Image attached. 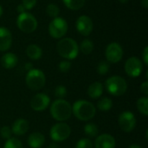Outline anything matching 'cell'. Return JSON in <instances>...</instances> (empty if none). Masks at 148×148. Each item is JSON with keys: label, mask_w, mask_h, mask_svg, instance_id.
Instances as JSON below:
<instances>
[{"label": "cell", "mask_w": 148, "mask_h": 148, "mask_svg": "<svg viewBox=\"0 0 148 148\" xmlns=\"http://www.w3.org/2000/svg\"><path fill=\"white\" fill-rule=\"evenodd\" d=\"M50 114L54 120L63 122L70 118L72 114V106L64 99H57L51 103Z\"/></svg>", "instance_id": "6da1fadb"}, {"label": "cell", "mask_w": 148, "mask_h": 148, "mask_svg": "<svg viewBox=\"0 0 148 148\" xmlns=\"http://www.w3.org/2000/svg\"><path fill=\"white\" fill-rule=\"evenodd\" d=\"M72 113L79 121H88L95 116L96 108L93 103L84 100H79L74 103Z\"/></svg>", "instance_id": "7a4b0ae2"}, {"label": "cell", "mask_w": 148, "mask_h": 148, "mask_svg": "<svg viewBox=\"0 0 148 148\" xmlns=\"http://www.w3.org/2000/svg\"><path fill=\"white\" fill-rule=\"evenodd\" d=\"M58 54L65 58V60H74L77 57L79 53L78 43L70 37L62 38L56 45Z\"/></svg>", "instance_id": "3957f363"}, {"label": "cell", "mask_w": 148, "mask_h": 148, "mask_svg": "<svg viewBox=\"0 0 148 148\" xmlns=\"http://www.w3.org/2000/svg\"><path fill=\"white\" fill-rule=\"evenodd\" d=\"M25 82L27 87L29 89L37 91L44 87L46 83V76L42 70L32 69L28 71L25 77Z\"/></svg>", "instance_id": "277c9868"}, {"label": "cell", "mask_w": 148, "mask_h": 148, "mask_svg": "<svg viewBox=\"0 0 148 148\" xmlns=\"http://www.w3.org/2000/svg\"><path fill=\"white\" fill-rule=\"evenodd\" d=\"M107 91L114 96L123 95L127 89V83L126 80L119 75L109 77L105 82Z\"/></svg>", "instance_id": "5b68a950"}, {"label": "cell", "mask_w": 148, "mask_h": 148, "mask_svg": "<svg viewBox=\"0 0 148 148\" xmlns=\"http://www.w3.org/2000/svg\"><path fill=\"white\" fill-rule=\"evenodd\" d=\"M16 25L21 31L29 34L36 29L37 20L32 14L29 12H23L18 15L16 19Z\"/></svg>", "instance_id": "8992f818"}, {"label": "cell", "mask_w": 148, "mask_h": 148, "mask_svg": "<svg viewBox=\"0 0 148 148\" xmlns=\"http://www.w3.org/2000/svg\"><path fill=\"white\" fill-rule=\"evenodd\" d=\"M68 31L67 21L60 16L53 18L49 24V33L55 39L62 38Z\"/></svg>", "instance_id": "52a82bcc"}, {"label": "cell", "mask_w": 148, "mask_h": 148, "mask_svg": "<svg viewBox=\"0 0 148 148\" xmlns=\"http://www.w3.org/2000/svg\"><path fill=\"white\" fill-rule=\"evenodd\" d=\"M71 134V128L70 127L64 123L59 122L55 124L49 132L50 138L55 142H62L66 140Z\"/></svg>", "instance_id": "ba28073f"}, {"label": "cell", "mask_w": 148, "mask_h": 148, "mask_svg": "<svg viewBox=\"0 0 148 148\" xmlns=\"http://www.w3.org/2000/svg\"><path fill=\"white\" fill-rule=\"evenodd\" d=\"M118 123L123 132L130 133L136 127V118L132 112L124 111L119 115Z\"/></svg>", "instance_id": "9c48e42d"}, {"label": "cell", "mask_w": 148, "mask_h": 148, "mask_svg": "<svg viewBox=\"0 0 148 148\" xmlns=\"http://www.w3.org/2000/svg\"><path fill=\"white\" fill-rule=\"evenodd\" d=\"M123 49L118 42L109 43L105 50V56L107 61L111 63L119 62L123 57Z\"/></svg>", "instance_id": "30bf717a"}, {"label": "cell", "mask_w": 148, "mask_h": 148, "mask_svg": "<svg viewBox=\"0 0 148 148\" xmlns=\"http://www.w3.org/2000/svg\"><path fill=\"white\" fill-rule=\"evenodd\" d=\"M143 70L142 62L136 56H132L128 58L125 62V72L126 74L133 78L140 75Z\"/></svg>", "instance_id": "8fae6325"}, {"label": "cell", "mask_w": 148, "mask_h": 148, "mask_svg": "<svg viewBox=\"0 0 148 148\" xmlns=\"http://www.w3.org/2000/svg\"><path fill=\"white\" fill-rule=\"evenodd\" d=\"M30 108L36 112L45 110L50 104V99L46 94L39 93L33 96L30 100Z\"/></svg>", "instance_id": "7c38bea8"}, {"label": "cell", "mask_w": 148, "mask_h": 148, "mask_svg": "<svg viewBox=\"0 0 148 148\" xmlns=\"http://www.w3.org/2000/svg\"><path fill=\"white\" fill-rule=\"evenodd\" d=\"M75 27H76L77 31L80 34H82V36H88L91 34L94 24H93L92 19L88 16L82 15L77 18L76 23H75Z\"/></svg>", "instance_id": "4fadbf2b"}, {"label": "cell", "mask_w": 148, "mask_h": 148, "mask_svg": "<svg viewBox=\"0 0 148 148\" xmlns=\"http://www.w3.org/2000/svg\"><path fill=\"white\" fill-rule=\"evenodd\" d=\"M115 139L108 134L99 135L95 141V148H115Z\"/></svg>", "instance_id": "5bb4252c"}, {"label": "cell", "mask_w": 148, "mask_h": 148, "mask_svg": "<svg viewBox=\"0 0 148 148\" xmlns=\"http://www.w3.org/2000/svg\"><path fill=\"white\" fill-rule=\"evenodd\" d=\"M12 44V36L10 29L0 27V51H7Z\"/></svg>", "instance_id": "9a60e30c"}, {"label": "cell", "mask_w": 148, "mask_h": 148, "mask_svg": "<svg viewBox=\"0 0 148 148\" xmlns=\"http://www.w3.org/2000/svg\"><path fill=\"white\" fill-rule=\"evenodd\" d=\"M29 130V122L25 119H17L12 125L11 132L16 136H21L25 134Z\"/></svg>", "instance_id": "2e32d148"}, {"label": "cell", "mask_w": 148, "mask_h": 148, "mask_svg": "<svg viewBox=\"0 0 148 148\" xmlns=\"http://www.w3.org/2000/svg\"><path fill=\"white\" fill-rule=\"evenodd\" d=\"M45 143V137L39 132L32 133L28 138V145L31 148H42Z\"/></svg>", "instance_id": "e0dca14e"}, {"label": "cell", "mask_w": 148, "mask_h": 148, "mask_svg": "<svg viewBox=\"0 0 148 148\" xmlns=\"http://www.w3.org/2000/svg\"><path fill=\"white\" fill-rule=\"evenodd\" d=\"M17 62H18L17 56L14 53H11V52L5 53L1 57V64L6 69H11L15 68Z\"/></svg>", "instance_id": "ac0fdd59"}, {"label": "cell", "mask_w": 148, "mask_h": 148, "mask_svg": "<svg viewBox=\"0 0 148 148\" xmlns=\"http://www.w3.org/2000/svg\"><path fill=\"white\" fill-rule=\"evenodd\" d=\"M103 93V85L99 82H95L89 85L88 88V95L91 99H98L102 95Z\"/></svg>", "instance_id": "d6986e66"}, {"label": "cell", "mask_w": 148, "mask_h": 148, "mask_svg": "<svg viewBox=\"0 0 148 148\" xmlns=\"http://www.w3.org/2000/svg\"><path fill=\"white\" fill-rule=\"evenodd\" d=\"M26 55L31 60H39L42 57V50L36 44H30L26 49Z\"/></svg>", "instance_id": "ffe728a7"}, {"label": "cell", "mask_w": 148, "mask_h": 148, "mask_svg": "<svg viewBox=\"0 0 148 148\" xmlns=\"http://www.w3.org/2000/svg\"><path fill=\"white\" fill-rule=\"evenodd\" d=\"M62 2L69 10H78L84 6L86 0H62Z\"/></svg>", "instance_id": "44dd1931"}, {"label": "cell", "mask_w": 148, "mask_h": 148, "mask_svg": "<svg viewBox=\"0 0 148 148\" xmlns=\"http://www.w3.org/2000/svg\"><path fill=\"white\" fill-rule=\"evenodd\" d=\"M137 108L140 114L145 116L148 115V98L147 96L140 97L137 101Z\"/></svg>", "instance_id": "7402d4cb"}, {"label": "cell", "mask_w": 148, "mask_h": 148, "mask_svg": "<svg viewBox=\"0 0 148 148\" xmlns=\"http://www.w3.org/2000/svg\"><path fill=\"white\" fill-rule=\"evenodd\" d=\"M80 50L84 55H89L94 50V43L90 39H84L80 44Z\"/></svg>", "instance_id": "603a6c76"}, {"label": "cell", "mask_w": 148, "mask_h": 148, "mask_svg": "<svg viewBox=\"0 0 148 148\" xmlns=\"http://www.w3.org/2000/svg\"><path fill=\"white\" fill-rule=\"evenodd\" d=\"M112 107H113V101L110 98H108V97H104V98L101 99L97 103L98 109L101 111H103V112L110 110L112 108Z\"/></svg>", "instance_id": "cb8c5ba5"}, {"label": "cell", "mask_w": 148, "mask_h": 148, "mask_svg": "<svg viewBox=\"0 0 148 148\" xmlns=\"http://www.w3.org/2000/svg\"><path fill=\"white\" fill-rule=\"evenodd\" d=\"M84 133L89 138H95L99 133L98 127L95 123H88L84 127Z\"/></svg>", "instance_id": "d4e9b609"}, {"label": "cell", "mask_w": 148, "mask_h": 148, "mask_svg": "<svg viewBox=\"0 0 148 148\" xmlns=\"http://www.w3.org/2000/svg\"><path fill=\"white\" fill-rule=\"evenodd\" d=\"M59 12H60V9L55 3H49L46 7V13L49 17H52V18L57 17L59 15Z\"/></svg>", "instance_id": "484cf974"}, {"label": "cell", "mask_w": 148, "mask_h": 148, "mask_svg": "<svg viewBox=\"0 0 148 148\" xmlns=\"http://www.w3.org/2000/svg\"><path fill=\"white\" fill-rule=\"evenodd\" d=\"M97 73L101 75H107L110 69V64L108 61H101L97 65Z\"/></svg>", "instance_id": "4316f807"}, {"label": "cell", "mask_w": 148, "mask_h": 148, "mask_svg": "<svg viewBox=\"0 0 148 148\" xmlns=\"http://www.w3.org/2000/svg\"><path fill=\"white\" fill-rule=\"evenodd\" d=\"M3 148H23V145L18 139L10 138L5 142Z\"/></svg>", "instance_id": "83f0119b"}, {"label": "cell", "mask_w": 148, "mask_h": 148, "mask_svg": "<svg viewBox=\"0 0 148 148\" xmlns=\"http://www.w3.org/2000/svg\"><path fill=\"white\" fill-rule=\"evenodd\" d=\"M75 148H93V142L89 139H81L76 143Z\"/></svg>", "instance_id": "f1b7e54d"}, {"label": "cell", "mask_w": 148, "mask_h": 148, "mask_svg": "<svg viewBox=\"0 0 148 148\" xmlns=\"http://www.w3.org/2000/svg\"><path fill=\"white\" fill-rule=\"evenodd\" d=\"M55 95L58 99H63L67 95V88L62 85L57 86L55 89Z\"/></svg>", "instance_id": "f546056e"}, {"label": "cell", "mask_w": 148, "mask_h": 148, "mask_svg": "<svg viewBox=\"0 0 148 148\" xmlns=\"http://www.w3.org/2000/svg\"><path fill=\"white\" fill-rule=\"evenodd\" d=\"M59 70L62 73H67L71 69V62L69 60H63L62 62H60L59 65H58Z\"/></svg>", "instance_id": "4dcf8cb0"}, {"label": "cell", "mask_w": 148, "mask_h": 148, "mask_svg": "<svg viewBox=\"0 0 148 148\" xmlns=\"http://www.w3.org/2000/svg\"><path fill=\"white\" fill-rule=\"evenodd\" d=\"M11 134H12L11 129L8 126H4V127H1V129H0V134L3 139H5V140L10 139L11 137Z\"/></svg>", "instance_id": "1f68e13d"}, {"label": "cell", "mask_w": 148, "mask_h": 148, "mask_svg": "<svg viewBox=\"0 0 148 148\" xmlns=\"http://www.w3.org/2000/svg\"><path fill=\"white\" fill-rule=\"evenodd\" d=\"M36 1L37 0H22V4L23 5L26 10H29L36 6Z\"/></svg>", "instance_id": "d6a6232c"}, {"label": "cell", "mask_w": 148, "mask_h": 148, "mask_svg": "<svg viewBox=\"0 0 148 148\" xmlns=\"http://www.w3.org/2000/svg\"><path fill=\"white\" fill-rule=\"evenodd\" d=\"M142 59H143V62L145 63V65H148V47H145L144 50H143V53H142Z\"/></svg>", "instance_id": "836d02e7"}, {"label": "cell", "mask_w": 148, "mask_h": 148, "mask_svg": "<svg viewBox=\"0 0 148 148\" xmlns=\"http://www.w3.org/2000/svg\"><path fill=\"white\" fill-rule=\"evenodd\" d=\"M140 91L145 95H148V82L146 81L144 82L141 86H140Z\"/></svg>", "instance_id": "e575fe53"}, {"label": "cell", "mask_w": 148, "mask_h": 148, "mask_svg": "<svg viewBox=\"0 0 148 148\" xmlns=\"http://www.w3.org/2000/svg\"><path fill=\"white\" fill-rule=\"evenodd\" d=\"M16 10L19 12V14H21V13H23V12H26V10H25V8L23 7V5L22 3H20V4L17 6V8H16Z\"/></svg>", "instance_id": "d590c367"}, {"label": "cell", "mask_w": 148, "mask_h": 148, "mask_svg": "<svg viewBox=\"0 0 148 148\" xmlns=\"http://www.w3.org/2000/svg\"><path fill=\"white\" fill-rule=\"evenodd\" d=\"M25 69L29 71V70H30V69H32V63H30V62H27L26 64H25Z\"/></svg>", "instance_id": "8d00e7d4"}, {"label": "cell", "mask_w": 148, "mask_h": 148, "mask_svg": "<svg viewBox=\"0 0 148 148\" xmlns=\"http://www.w3.org/2000/svg\"><path fill=\"white\" fill-rule=\"evenodd\" d=\"M141 4L144 6V8H147L148 7V0H142L141 1Z\"/></svg>", "instance_id": "74e56055"}, {"label": "cell", "mask_w": 148, "mask_h": 148, "mask_svg": "<svg viewBox=\"0 0 148 148\" xmlns=\"http://www.w3.org/2000/svg\"><path fill=\"white\" fill-rule=\"evenodd\" d=\"M128 148H142L140 146H139V145H136V144H133V145H131V146H129Z\"/></svg>", "instance_id": "f35d334b"}, {"label": "cell", "mask_w": 148, "mask_h": 148, "mask_svg": "<svg viewBox=\"0 0 148 148\" xmlns=\"http://www.w3.org/2000/svg\"><path fill=\"white\" fill-rule=\"evenodd\" d=\"M49 148H59V147H58L56 144H55V143H52V144H50V145H49Z\"/></svg>", "instance_id": "ab89813d"}, {"label": "cell", "mask_w": 148, "mask_h": 148, "mask_svg": "<svg viewBox=\"0 0 148 148\" xmlns=\"http://www.w3.org/2000/svg\"><path fill=\"white\" fill-rule=\"evenodd\" d=\"M119 2H121V3H127L129 0H118Z\"/></svg>", "instance_id": "60d3db41"}, {"label": "cell", "mask_w": 148, "mask_h": 148, "mask_svg": "<svg viewBox=\"0 0 148 148\" xmlns=\"http://www.w3.org/2000/svg\"><path fill=\"white\" fill-rule=\"evenodd\" d=\"M3 8H2V6L0 5V17H1V16H2V15H3Z\"/></svg>", "instance_id": "b9f144b4"}]
</instances>
